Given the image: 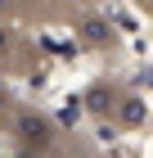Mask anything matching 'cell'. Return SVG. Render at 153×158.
<instances>
[{
  "label": "cell",
  "mask_w": 153,
  "mask_h": 158,
  "mask_svg": "<svg viewBox=\"0 0 153 158\" xmlns=\"http://www.w3.org/2000/svg\"><path fill=\"white\" fill-rule=\"evenodd\" d=\"M5 104H9V95H5V86H0V109H5Z\"/></svg>",
  "instance_id": "obj_2"
},
{
  "label": "cell",
  "mask_w": 153,
  "mask_h": 158,
  "mask_svg": "<svg viewBox=\"0 0 153 158\" xmlns=\"http://www.w3.org/2000/svg\"><path fill=\"white\" fill-rule=\"evenodd\" d=\"M18 127H23V135H27V140H36V145H45V140H50V127L36 118V113H23V118H18Z\"/></svg>",
  "instance_id": "obj_1"
}]
</instances>
